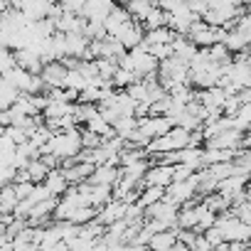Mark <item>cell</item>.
<instances>
[{
	"label": "cell",
	"instance_id": "cell-14",
	"mask_svg": "<svg viewBox=\"0 0 251 251\" xmlns=\"http://www.w3.org/2000/svg\"><path fill=\"white\" fill-rule=\"evenodd\" d=\"M170 50H173V57L182 59V62H190L200 47H195V42L187 37V35H175V40L170 42Z\"/></svg>",
	"mask_w": 251,
	"mask_h": 251
},
{
	"label": "cell",
	"instance_id": "cell-16",
	"mask_svg": "<svg viewBox=\"0 0 251 251\" xmlns=\"http://www.w3.org/2000/svg\"><path fill=\"white\" fill-rule=\"evenodd\" d=\"M42 185H45V190L50 192V197H62V195L67 192V187H69V182L64 180V175H62L59 168H57V170H50Z\"/></svg>",
	"mask_w": 251,
	"mask_h": 251
},
{
	"label": "cell",
	"instance_id": "cell-19",
	"mask_svg": "<svg viewBox=\"0 0 251 251\" xmlns=\"http://www.w3.org/2000/svg\"><path fill=\"white\" fill-rule=\"evenodd\" d=\"M84 128H86V131H91V133H96V136H101V138H111V136H113V131H111V123H108V121H106V118H103L99 111H96V113H94V116H91V118L84 123Z\"/></svg>",
	"mask_w": 251,
	"mask_h": 251
},
{
	"label": "cell",
	"instance_id": "cell-9",
	"mask_svg": "<svg viewBox=\"0 0 251 251\" xmlns=\"http://www.w3.org/2000/svg\"><path fill=\"white\" fill-rule=\"evenodd\" d=\"M113 0H84V5L79 10V15L84 20H96V23H103V18L113 10Z\"/></svg>",
	"mask_w": 251,
	"mask_h": 251
},
{
	"label": "cell",
	"instance_id": "cell-6",
	"mask_svg": "<svg viewBox=\"0 0 251 251\" xmlns=\"http://www.w3.org/2000/svg\"><path fill=\"white\" fill-rule=\"evenodd\" d=\"M143 35H146V30H143V25L141 23H126L123 25V30L113 37L123 50H133V47H138V45H143Z\"/></svg>",
	"mask_w": 251,
	"mask_h": 251
},
{
	"label": "cell",
	"instance_id": "cell-15",
	"mask_svg": "<svg viewBox=\"0 0 251 251\" xmlns=\"http://www.w3.org/2000/svg\"><path fill=\"white\" fill-rule=\"evenodd\" d=\"M173 244H177V229H163V231H155L148 239L146 249L148 251H168Z\"/></svg>",
	"mask_w": 251,
	"mask_h": 251
},
{
	"label": "cell",
	"instance_id": "cell-26",
	"mask_svg": "<svg viewBox=\"0 0 251 251\" xmlns=\"http://www.w3.org/2000/svg\"><path fill=\"white\" fill-rule=\"evenodd\" d=\"M94 64H96L99 79H103V81H111L113 72L118 69V62H113V59H94Z\"/></svg>",
	"mask_w": 251,
	"mask_h": 251
},
{
	"label": "cell",
	"instance_id": "cell-24",
	"mask_svg": "<svg viewBox=\"0 0 251 251\" xmlns=\"http://www.w3.org/2000/svg\"><path fill=\"white\" fill-rule=\"evenodd\" d=\"M217 182L219 180H226V177H231L234 175V165H231V160H226V163H214V165H207L204 168Z\"/></svg>",
	"mask_w": 251,
	"mask_h": 251
},
{
	"label": "cell",
	"instance_id": "cell-17",
	"mask_svg": "<svg viewBox=\"0 0 251 251\" xmlns=\"http://www.w3.org/2000/svg\"><path fill=\"white\" fill-rule=\"evenodd\" d=\"M173 40H175V32L168 30V27L146 30V35H143V45H146V47H153V45H170Z\"/></svg>",
	"mask_w": 251,
	"mask_h": 251
},
{
	"label": "cell",
	"instance_id": "cell-29",
	"mask_svg": "<svg viewBox=\"0 0 251 251\" xmlns=\"http://www.w3.org/2000/svg\"><path fill=\"white\" fill-rule=\"evenodd\" d=\"M113 3H116V5H126V3H128V0H113Z\"/></svg>",
	"mask_w": 251,
	"mask_h": 251
},
{
	"label": "cell",
	"instance_id": "cell-5",
	"mask_svg": "<svg viewBox=\"0 0 251 251\" xmlns=\"http://www.w3.org/2000/svg\"><path fill=\"white\" fill-rule=\"evenodd\" d=\"M143 182L165 190L173 182V165H168V163H151L146 175H143Z\"/></svg>",
	"mask_w": 251,
	"mask_h": 251
},
{
	"label": "cell",
	"instance_id": "cell-30",
	"mask_svg": "<svg viewBox=\"0 0 251 251\" xmlns=\"http://www.w3.org/2000/svg\"><path fill=\"white\" fill-rule=\"evenodd\" d=\"M5 3H8V5H10V8H13V3H15V0H5Z\"/></svg>",
	"mask_w": 251,
	"mask_h": 251
},
{
	"label": "cell",
	"instance_id": "cell-7",
	"mask_svg": "<svg viewBox=\"0 0 251 251\" xmlns=\"http://www.w3.org/2000/svg\"><path fill=\"white\" fill-rule=\"evenodd\" d=\"M13 59H15V64L18 67H23V69H27L30 74H40V69H42V57H40V52H37V47H23V50H13Z\"/></svg>",
	"mask_w": 251,
	"mask_h": 251
},
{
	"label": "cell",
	"instance_id": "cell-20",
	"mask_svg": "<svg viewBox=\"0 0 251 251\" xmlns=\"http://www.w3.org/2000/svg\"><path fill=\"white\" fill-rule=\"evenodd\" d=\"M219 45H224L231 54H236V52H244V50H249V42L239 35V32H234L231 27L229 30H224V37H222V42Z\"/></svg>",
	"mask_w": 251,
	"mask_h": 251
},
{
	"label": "cell",
	"instance_id": "cell-23",
	"mask_svg": "<svg viewBox=\"0 0 251 251\" xmlns=\"http://www.w3.org/2000/svg\"><path fill=\"white\" fill-rule=\"evenodd\" d=\"M207 57H209V62H214V64H219V67H224V64L231 62V52H229L224 45H212V47H207Z\"/></svg>",
	"mask_w": 251,
	"mask_h": 251
},
{
	"label": "cell",
	"instance_id": "cell-13",
	"mask_svg": "<svg viewBox=\"0 0 251 251\" xmlns=\"http://www.w3.org/2000/svg\"><path fill=\"white\" fill-rule=\"evenodd\" d=\"M62 37H64V57H69V59H84L89 40H84L81 32H67Z\"/></svg>",
	"mask_w": 251,
	"mask_h": 251
},
{
	"label": "cell",
	"instance_id": "cell-10",
	"mask_svg": "<svg viewBox=\"0 0 251 251\" xmlns=\"http://www.w3.org/2000/svg\"><path fill=\"white\" fill-rule=\"evenodd\" d=\"M118 177H121V168H118V165H113V163H101V165H94V170H91V175H89L86 182L111 187Z\"/></svg>",
	"mask_w": 251,
	"mask_h": 251
},
{
	"label": "cell",
	"instance_id": "cell-3",
	"mask_svg": "<svg viewBox=\"0 0 251 251\" xmlns=\"http://www.w3.org/2000/svg\"><path fill=\"white\" fill-rule=\"evenodd\" d=\"M187 37L195 42V47L207 50V47H212V45H219V42H222V37H224V27H212V25H207V23L197 20V23L190 27Z\"/></svg>",
	"mask_w": 251,
	"mask_h": 251
},
{
	"label": "cell",
	"instance_id": "cell-8",
	"mask_svg": "<svg viewBox=\"0 0 251 251\" xmlns=\"http://www.w3.org/2000/svg\"><path fill=\"white\" fill-rule=\"evenodd\" d=\"M40 79L45 84V89H54V86H64L67 79V67L62 62H45L40 69Z\"/></svg>",
	"mask_w": 251,
	"mask_h": 251
},
{
	"label": "cell",
	"instance_id": "cell-25",
	"mask_svg": "<svg viewBox=\"0 0 251 251\" xmlns=\"http://www.w3.org/2000/svg\"><path fill=\"white\" fill-rule=\"evenodd\" d=\"M96 209H99V207H76L64 222H72V224H86V222H91V219L96 217Z\"/></svg>",
	"mask_w": 251,
	"mask_h": 251
},
{
	"label": "cell",
	"instance_id": "cell-18",
	"mask_svg": "<svg viewBox=\"0 0 251 251\" xmlns=\"http://www.w3.org/2000/svg\"><path fill=\"white\" fill-rule=\"evenodd\" d=\"M123 8H126V13L131 15L133 23H143L146 15L153 10V3H151V0H128Z\"/></svg>",
	"mask_w": 251,
	"mask_h": 251
},
{
	"label": "cell",
	"instance_id": "cell-1",
	"mask_svg": "<svg viewBox=\"0 0 251 251\" xmlns=\"http://www.w3.org/2000/svg\"><path fill=\"white\" fill-rule=\"evenodd\" d=\"M81 151V136H79V128H72V131H59V133H52L50 141L40 148V155L42 153H50L59 160H74Z\"/></svg>",
	"mask_w": 251,
	"mask_h": 251
},
{
	"label": "cell",
	"instance_id": "cell-12",
	"mask_svg": "<svg viewBox=\"0 0 251 251\" xmlns=\"http://www.w3.org/2000/svg\"><path fill=\"white\" fill-rule=\"evenodd\" d=\"M126 23H131V15L126 13L123 5H113V10L103 18V30H106V37H116Z\"/></svg>",
	"mask_w": 251,
	"mask_h": 251
},
{
	"label": "cell",
	"instance_id": "cell-28",
	"mask_svg": "<svg viewBox=\"0 0 251 251\" xmlns=\"http://www.w3.org/2000/svg\"><path fill=\"white\" fill-rule=\"evenodd\" d=\"M168 251H190V249H187L185 244H180V241H177V244H173V246H170Z\"/></svg>",
	"mask_w": 251,
	"mask_h": 251
},
{
	"label": "cell",
	"instance_id": "cell-27",
	"mask_svg": "<svg viewBox=\"0 0 251 251\" xmlns=\"http://www.w3.org/2000/svg\"><path fill=\"white\" fill-rule=\"evenodd\" d=\"M13 187H15V195H18V200H27V197L32 195V187H35V182H13Z\"/></svg>",
	"mask_w": 251,
	"mask_h": 251
},
{
	"label": "cell",
	"instance_id": "cell-11",
	"mask_svg": "<svg viewBox=\"0 0 251 251\" xmlns=\"http://www.w3.org/2000/svg\"><path fill=\"white\" fill-rule=\"evenodd\" d=\"M47 5H50V0H15V3H13V8L20 10L27 23L42 20L45 13H47Z\"/></svg>",
	"mask_w": 251,
	"mask_h": 251
},
{
	"label": "cell",
	"instance_id": "cell-2",
	"mask_svg": "<svg viewBox=\"0 0 251 251\" xmlns=\"http://www.w3.org/2000/svg\"><path fill=\"white\" fill-rule=\"evenodd\" d=\"M118 67L128 69L136 79H148V76L155 74L158 62L146 52L143 45H138V47H133V50H126V52H123V57L118 59Z\"/></svg>",
	"mask_w": 251,
	"mask_h": 251
},
{
	"label": "cell",
	"instance_id": "cell-22",
	"mask_svg": "<svg viewBox=\"0 0 251 251\" xmlns=\"http://www.w3.org/2000/svg\"><path fill=\"white\" fill-rule=\"evenodd\" d=\"M25 170H27V177H30V182H35V185H42V182H45V177H47V173H50L40 158H37V160H30Z\"/></svg>",
	"mask_w": 251,
	"mask_h": 251
},
{
	"label": "cell",
	"instance_id": "cell-21",
	"mask_svg": "<svg viewBox=\"0 0 251 251\" xmlns=\"http://www.w3.org/2000/svg\"><path fill=\"white\" fill-rule=\"evenodd\" d=\"M143 25V30H155V27H165L168 25V13L165 10H160L158 5H153V10L146 15V20L141 23Z\"/></svg>",
	"mask_w": 251,
	"mask_h": 251
},
{
	"label": "cell",
	"instance_id": "cell-4",
	"mask_svg": "<svg viewBox=\"0 0 251 251\" xmlns=\"http://www.w3.org/2000/svg\"><path fill=\"white\" fill-rule=\"evenodd\" d=\"M195 197H197V173H192L182 182H170L165 187V200H170L175 204H182V202L195 200Z\"/></svg>",
	"mask_w": 251,
	"mask_h": 251
},
{
	"label": "cell",
	"instance_id": "cell-31",
	"mask_svg": "<svg viewBox=\"0 0 251 251\" xmlns=\"http://www.w3.org/2000/svg\"><path fill=\"white\" fill-rule=\"evenodd\" d=\"M239 251H249V246H246V249H239Z\"/></svg>",
	"mask_w": 251,
	"mask_h": 251
}]
</instances>
